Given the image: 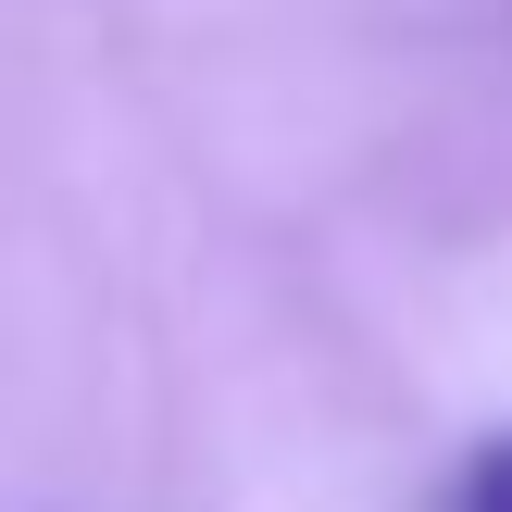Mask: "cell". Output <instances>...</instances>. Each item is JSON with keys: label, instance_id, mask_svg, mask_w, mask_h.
Masks as SVG:
<instances>
[{"label": "cell", "instance_id": "obj_1", "mask_svg": "<svg viewBox=\"0 0 512 512\" xmlns=\"http://www.w3.org/2000/svg\"><path fill=\"white\" fill-rule=\"evenodd\" d=\"M463 512H512V438H500V450H488V463H475V475H463Z\"/></svg>", "mask_w": 512, "mask_h": 512}]
</instances>
